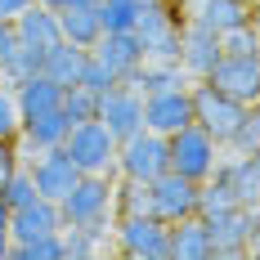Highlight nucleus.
<instances>
[{
    "label": "nucleus",
    "instance_id": "obj_13",
    "mask_svg": "<svg viewBox=\"0 0 260 260\" xmlns=\"http://www.w3.org/2000/svg\"><path fill=\"white\" fill-rule=\"evenodd\" d=\"M220 54H224V45H220L215 31H207V27H198V23H184V31H180V68L193 81H207L211 68L220 63Z\"/></svg>",
    "mask_w": 260,
    "mask_h": 260
},
{
    "label": "nucleus",
    "instance_id": "obj_16",
    "mask_svg": "<svg viewBox=\"0 0 260 260\" xmlns=\"http://www.w3.org/2000/svg\"><path fill=\"white\" fill-rule=\"evenodd\" d=\"M63 229V207L54 198H36L27 207H14L9 211V238L14 242H27V238H45V234H58Z\"/></svg>",
    "mask_w": 260,
    "mask_h": 260
},
{
    "label": "nucleus",
    "instance_id": "obj_10",
    "mask_svg": "<svg viewBox=\"0 0 260 260\" xmlns=\"http://www.w3.org/2000/svg\"><path fill=\"white\" fill-rule=\"evenodd\" d=\"M27 171H31V180H36V193H41V198H54V202H63V198L72 193V184L81 180V166L63 153V148H45V153L27 157Z\"/></svg>",
    "mask_w": 260,
    "mask_h": 260
},
{
    "label": "nucleus",
    "instance_id": "obj_12",
    "mask_svg": "<svg viewBox=\"0 0 260 260\" xmlns=\"http://www.w3.org/2000/svg\"><path fill=\"white\" fill-rule=\"evenodd\" d=\"M251 0H184V14H188V23L207 27L215 36H224V31H234V27H247L251 23Z\"/></svg>",
    "mask_w": 260,
    "mask_h": 260
},
{
    "label": "nucleus",
    "instance_id": "obj_40",
    "mask_svg": "<svg viewBox=\"0 0 260 260\" xmlns=\"http://www.w3.org/2000/svg\"><path fill=\"white\" fill-rule=\"evenodd\" d=\"M9 247H14V238H9V229H0V260H9Z\"/></svg>",
    "mask_w": 260,
    "mask_h": 260
},
{
    "label": "nucleus",
    "instance_id": "obj_43",
    "mask_svg": "<svg viewBox=\"0 0 260 260\" xmlns=\"http://www.w3.org/2000/svg\"><path fill=\"white\" fill-rule=\"evenodd\" d=\"M63 5H99V0H63ZM63 5H58V9H63Z\"/></svg>",
    "mask_w": 260,
    "mask_h": 260
},
{
    "label": "nucleus",
    "instance_id": "obj_44",
    "mask_svg": "<svg viewBox=\"0 0 260 260\" xmlns=\"http://www.w3.org/2000/svg\"><path fill=\"white\" fill-rule=\"evenodd\" d=\"M251 5H260V0H251Z\"/></svg>",
    "mask_w": 260,
    "mask_h": 260
},
{
    "label": "nucleus",
    "instance_id": "obj_32",
    "mask_svg": "<svg viewBox=\"0 0 260 260\" xmlns=\"http://www.w3.org/2000/svg\"><path fill=\"white\" fill-rule=\"evenodd\" d=\"M36 72H45V50H31V45H23L18 50V58L0 72V81L5 85H18V81H27V77H36Z\"/></svg>",
    "mask_w": 260,
    "mask_h": 260
},
{
    "label": "nucleus",
    "instance_id": "obj_31",
    "mask_svg": "<svg viewBox=\"0 0 260 260\" xmlns=\"http://www.w3.org/2000/svg\"><path fill=\"white\" fill-rule=\"evenodd\" d=\"M224 148H229V153H260V104H251L247 112H242L234 139H229Z\"/></svg>",
    "mask_w": 260,
    "mask_h": 260
},
{
    "label": "nucleus",
    "instance_id": "obj_20",
    "mask_svg": "<svg viewBox=\"0 0 260 260\" xmlns=\"http://www.w3.org/2000/svg\"><path fill=\"white\" fill-rule=\"evenodd\" d=\"M63 94H68V85H58V81L45 77V72H36V77H27V81L14 85V99H18V117H23V121L63 108Z\"/></svg>",
    "mask_w": 260,
    "mask_h": 260
},
{
    "label": "nucleus",
    "instance_id": "obj_36",
    "mask_svg": "<svg viewBox=\"0 0 260 260\" xmlns=\"http://www.w3.org/2000/svg\"><path fill=\"white\" fill-rule=\"evenodd\" d=\"M18 50H23V41H18V27L9 23V18H0V72L18 58Z\"/></svg>",
    "mask_w": 260,
    "mask_h": 260
},
{
    "label": "nucleus",
    "instance_id": "obj_24",
    "mask_svg": "<svg viewBox=\"0 0 260 260\" xmlns=\"http://www.w3.org/2000/svg\"><path fill=\"white\" fill-rule=\"evenodd\" d=\"M85 63H90V50H81L72 41H58L54 50H45V77H54L58 85H81Z\"/></svg>",
    "mask_w": 260,
    "mask_h": 260
},
{
    "label": "nucleus",
    "instance_id": "obj_9",
    "mask_svg": "<svg viewBox=\"0 0 260 260\" xmlns=\"http://www.w3.org/2000/svg\"><path fill=\"white\" fill-rule=\"evenodd\" d=\"M144 126L157 130V135H175V130L193 126V90L180 85V90H157V94H144Z\"/></svg>",
    "mask_w": 260,
    "mask_h": 260
},
{
    "label": "nucleus",
    "instance_id": "obj_8",
    "mask_svg": "<svg viewBox=\"0 0 260 260\" xmlns=\"http://www.w3.org/2000/svg\"><path fill=\"white\" fill-rule=\"evenodd\" d=\"M198 188H202V184L188 180V175H180V171L157 175V180L148 184V193H153V215H157V220H166V224L198 215Z\"/></svg>",
    "mask_w": 260,
    "mask_h": 260
},
{
    "label": "nucleus",
    "instance_id": "obj_4",
    "mask_svg": "<svg viewBox=\"0 0 260 260\" xmlns=\"http://www.w3.org/2000/svg\"><path fill=\"white\" fill-rule=\"evenodd\" d=\"M166 171H171V139L166 135H157V130L144 126V130H135V135H126L117 144V175L153 184Z\"/></svg>",
    "mask_w": 260,
    "mask_h": 260
},
{
    "label": "nucleus",
    "instance_id": "obj_17",
    "mask_svg": "<svg viewBox=\"0 0 260 260\" xmlns=\"http://www.w3.org/2000/svg\"><path fill=\"white\" fill-rule=\"evenodd\" d=\"M68 112L63 108H54V112H41V117H27L23 126H18V148H23V161L36 153H45V148H63V139H68Z\"/></svg>",
    "mask_w": 260,
    "mask_h": 260
},
{
    "label": "nucleus",
    "instance_id": "obj_23",
    "mask_svg": "<svg viewBox=\"0 0 260 260\" xmlns=\"http://www.w3.org/2000/svg\"><path fill=\"white\" fill-rule=\"evenodd\" d=\"M58 23H63V41H72L81 50H94V41L104 36L99 5H63L58 9Z\"/></svg>",
    "mask_w": 260,
    "mask_h": 260
},
{
    "label": "nucleus",
    "instance_id": "obj_39",
    "mask_svg": "<svg viewBox=\"0 0 260 260\" xmlns=\"http://www.w3.org/2000/svg\"><path fill=\"white\" fill-rule=\"evenodd\" d=\"M27 5H36V0H0V18H9V23H14Z\"/></svg>",
    "mask_w": 260,
    "mask_h": 260
},
{
    "label": "nucleus",
    "instance_id": "obj_34",
    "mask_svg": "<svg viewBox=\"0 0 260 260\" xmlns=\"http://www.w3.org/2000/svg\"><path fill=\"white\" fill-rule=\"evenodd\" d=\"M220 45H224V54H256V27H234V31H224L220 36Z\"/></svg>",
    "mask_w": 260,
    "mask_h": 260
},
{
    "label": "nucleus",
    "instance_id": "obj_41",
    "mask_svg": "<svg viewBox=\"0 0 260 260\" xmlns=\"http://www.w3.org/2000/svg\"><path fill=\"white\" fill-rule=\"evenodd\" d=\"M251 27H256V54H260V5L251 9Z\"/></svg>",
    "mask_w": 260,
    "mask_h": 260
},
{
    "label": "nucleus",
    "instance_id": "obj_2",
    "mask_svg": "<svg viewBox=\"0 0 260 260\" xmlns=\"http://www.w3.org/2000/svg\"><path fill=\"white\" fill-rule=\"evenodd\" d=\"M112 247L130 260H171V224L157 220L153 211L117 215L112 220Z\"/></svg>",
    "mask_w": 260,
    "mask_h": 260
},
{
    "label": "nucleus",
    "instance_id": "obj_7",
    "mask_svg": "<svg viewBox=\"0 0 260 260\" xmlns=\"http://www.w3.org/2000/svg\"><path fill=\"white\" fill-rule=\"evenodd\" d=\"M207 81L247 108L260 104V54H220V63L211 68Z\"/></svg>",
    "mask_w": 260,
    "mask_h": 260
},
{
    "label": "nucleus",
    "instance_id": "obj_37",
    "mask_svg": "<svg viewBox=\"0 0 260 260\" xmlns=\"http://www.w3.org/2000/svg\"><path fill=\"white\" fill-rule=\"evenodd\" d=\"M14 166H23V148H18V139H0V184H5V175H9Z\"/></svg>",
    "mask_w": 260,
    "mask_h": 260
},
{
    "label": "nucleus",
    "instance_id": "obj_29",
    "mask_svg": "<svg viewBox=\"0 0 260 260\" xmlns=\"http://www.w3.org/2000/svg\"><path fill=\"white\" fill-rule=\"evenodd\" d=\"M0 198H5V207H9V211H14V207H27V202L41 198V193H36V180H31V171H27V161H23V166H14V171L5 175Z\"/></svg>",
    "mask_w": 260,
    "mask_h": 260
},
{
    "label": "nucleus",
    "instance_id": "obj_42",
    "mask_svg": "<svg viewBox=\"0 0 260 260\" xmlns=\"http://www.w3.org/2000/svg\"><path fill=\"white\" fill-rule=\"evenodd\" d=\"M0 229H9V207H5V198H0Z\"/></svg>",
    "mask_w": 260,
    "mask_h": 260
},
{
    "label": "nucleus",
    "instance_id": "obj_11",
    "mask_svg": "<svg viewBox=\"0 0 260 260\" xmlns=\"http://www.w3.org/2000/svg\"><path fill=\"white\" fill-rule=\"evenodd\" d=\"M99 121H104L117 139H126L135 130H144V90H135L126 81H117L99 99Z\"/></svg>",
    "mask_w": 260,
    "mask_h": 260
},
{
    "label": "nucleus",
    "instance_id": "obj_19",
    "mask_svg": "<svg viewBox=\"0 0 260 260\" xmlns=\"http://www.w3.org/2000/svg\"><path fill=\"white\" fill-rule=\"evenodd\" d=\"M14 27H18V41L23 45H31V50H54L58 41H63V23H58V9H50V5H27L23 14L14 18Z\"/></svg>",
    "mask_w": 260,
    "mask_h": 260
},
{
    "label": "nucleus",
    "instance_id": "obj_6",
    "mask_svg": "<svg viewBox=\"0 0 260 260\" xmlns=\"http://www.w3.org/2000/svg\"><path fill=\"white\" fill-rule=\"evenodd\" d=\"M188 90H193V121L207 130V135H215L220 144H229L238 121H242V112H247V104H238L234 94L215 90L211 81H193Z\"/></svg>",
    "mask_w": 260,
    "mask_h": 260
},
{
    "label": "nucleus",
    "instance_id": "obj_15",
    "mask_svg": "<svg viewBox=\"0 0 260 260\" xmlns=\"http://www.w3.org/2000/svg\"><path fill=\"white\" fill-rule=\"evenodd\" d=\"M90 54H94L117 81H126L130 72L148 58V54H144V41H139V31H104V36L94 41V50H90Z\"/></svg>",
    "mask_w": 260,
    "mask_h": 260
},
{
    "label": "nucleus",
    "instance_id": "obj_26",
    "mask_svg": "<svg viewBox=\"0 0 260 260\" xmlns=\"http://www.w3.org/2000/svg\"><path fill=\"white\" fill-rule=\"evenodd\" d=\"M139 14H144V0H99L104 31H135Z\"/></svg>",
    "mask_w": 260,
    "mask_h": 260
},
{
    "label": "nucleus",
    "instance_id": "obj_30",
    "mask_svg": "<svg viewBox=\"0 0 260 260\" xmlns=\"http://www.w3.org/2000/svg\"><path fill=\"white\" fill-rule=\"evenodd\" d=\"M99 99H104V94H94L90 85H68V94H63L68 121H72V126H77V121H94V117H99Z\"/></svg>",
    "mask_w": 260,
    "mask_h": 260
},
{
    "label": "nucleus",
    "instance_id": "obj_27",
    "mask_svg": "<svg viewBox=\"0 0 260 260\" xmlns=\"http://www.w3.org/2000/svg\"><path fill=\"white\" fill-rule=\"evenodd\" d=\"M104 238H112L108 229H77V224H63V251L68 260H85L104 251Z\"/></svg>",
    "mask_w": 260,
    "mask_h": 260
},
{
    "label": "nucleus",
    "instance_id": "obj_28",
    "mask_svg": "<svg viewBox=\"0 0 260 260\" xmlns=\"http://www.w3.org/2000/svg\"><path fill=\"white\" fill-rule=\"evenodd\" d=\"M9 260H68L63 251V229L45 238H27V242H14L9 247Z\"/></svg>",
    "mask_w": 260,
    "mask_h": 260
},
{
    "label": "nucleus",
    "instance_id": "obj_33",
    "mask_svg": "<svg viewBox=\"0 0 260 260\" xmlns=\"http://www.w3.org/2000/svg\"><path fill=\"white\" fill-rule=\"evenodd\" d=\"M18 126H23V117H18L14 85H5V81H0V139H18Z\"/></svg>",
    "mask_w": 260,
    "mask_h": 260
},
{
    "label": "nucleus",
    "instance_id": "obj_22",
    "mask_svg": "<svg viewBox=\"0 0 260 260\" xmlns=\"http://www.w3.org/2000/svg\"><path fill=\"white\" fill-rule=\"evenodd\" d=\"M126 85L144 90V94H157V90H180V85H193V77L180 68V58H144V63L126 77Z\"/></svg>",
    "mask_w": 260,
    "mask_h": 260
},
{
    "label": "nucleus",
    "instance_id": "obj_14",
    "mask_svg": "<svg viewBox=\"0 0 260 260\" xmlns=\"http://www.w3.org/2000/svg\"><path fill=\"white\" fill-rule=\"evenodd\" d=\"M207 220L211 238H215V256L242 260L247 256V238H251V207H229L215 211V215H202Z\"/></svg>",
    "mask_w": 260,
    "mask_h": 260
},
{
    "label": "nucleus",
    "instance_id": "obj_35",
    "mask_svg": "<svg viewBox=\"0 0 260 260\" xmlns=\"http://www.w3.org/2000/svg\"><path fill=\"white\" fill-rule=\"evenodd\" d=\"M81 85H90L94 94H108V90L117 85V77H112V72H108L104 63H99V58L90 54V63H85V72H81Z\"/></svg>",
    "mask_w": 260,
    "mask_h": 260
},
{
    "label": "nucleus",
    "instance_id": "obj_3",
    "mask_svg": "<svg viewBox=\"0 0 260 260\" xmlns=\"http://www.w3.org/2000/svg\"><path fill=\"white\" fill-rule=\"evenodd\" d=\"M117 135L94 117V121H77L63 139V153L81 166V175H117Z\"/></svg>",
    "mask_w": 260,
    "mask_h": 260
},
{
    "label": "nucleus",
    "instance_id": "obj_5",
    "mask_svg": "<svg viewBox=\"0 0 260 260\" xmlns=\"http://www.w3.org/2000/svg\"><path fill=\"white\" fill-rule=\"evenodd\" d=\"M220 157H224V144L215 135H207L198 121L171 135V171H180L188 180H198V184L211 180L215 166H220Z\"/></svg>",
    "mask_w": 260,
    "mask_h": 260
},
{
    "label": "nucleus",
    "instance_id": "obj_38",
    "mask_svg": "<svg viewBox=\"0 0 260 260\" xmlns=\"http://www.w3.org/2000/svg\"><path fill=\"white\" fill-rule=\"evenodd\" d=\"M247 256H260V202L251 207V238H247Z\"/></svg>",
    "mask_w": 260,
    "mask_h": 260
},
{
    "label": "nucleus",
    "instance_id": "obj_21",
    "mask_svg": "<svg viewBox=\"0 0 260 260\" xmlns=\"http://www.w3.org/2000/svg\"><path fill=\"white\" fill-rule=\"evenodd\" d=\"M171 260H215V238L202 215L171 224Z\"/></svg>",
    "mask_w": 260,
    "mask_h": 260
},
{
    "label": "nucleus",
    "instance_id": "obj_1",
    "mask_svg": "<svg viewBox=\"0 0 260 260\" xmlns=\"http://www.w3.org/2000/svg\"><path fill=\"white\" fill-rule=\"evenodd\" d=\"M112 184H117V175H81V180L72 184V193L58 202V207H63V224H77V229H108V234H112V220H117Z\"/></svg>",
    "mask_w": 260,
    "mask_h": 260
},
{
    "label": "nucleus",
    "instance_id": "obj_25",
    "mask_svg": "<svg viewBox=\"0 0 260 260\" xmlns=\"http://www.w3.org/2000/svg\"><path fill=\"white\" fill-rule=\"evenodd\" d=\"M112 198H117V215H144V211H153V193H148V184H144V180L117 175Z\"/></svg>",
    "mask_w": 260,
    "mask_h": 260
},
{
    "label": "nucleus",
    "instance_id": "obj_18",
    "mask_svg": "<svg viewBox=\"0 0 260 260\" xmlns=\"http://www.w3.org/2000/svg\"><path fill=\"white\" fill-rule=\"evenodd\" d=\"M215 175L234 188V198L242 207H256L260 202V153H229V148H224Z\"/></svg>",
    "mask_w": 260,
    "mask_h": 260
}]
</instances>
